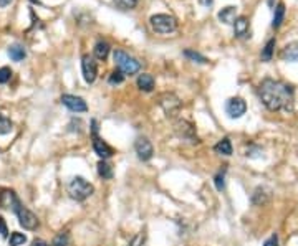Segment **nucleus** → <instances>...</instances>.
<instances>
[{
	"label": "nucleus",
	"mask_w": 298,
	"mask_h": 246,
	"mask_svg": "<svg viewBox=\"0 0 298 246\" xmlns=\"http://www.w3.org/2000/svg\"><path fill=\"white\" fill-rule=\"evenodd\" d=\"M259 96L268 111L293 109V88L279 79H264L259 86Z\"/></svg>",
	"instance_id": "1"
},
{
	"label": "nucleus",
	"mask_w": 298,
	"mask_h": 246,
	"mask_svg": "<svg viewBox=\"0 0 298 246\" xmlns=\"http://www.w3.org/2000/svg\"><path fill=\"white\" fill-rule=\"evenodd\" d=\"M113 58H115V63L118 66V71H121L124 76H132L136 73H139L141 70V63L136 58H132L131 55H128L126 51L123 50H115L113 53Z\"/></svg>",
	"instance_id": "2"
},
{
	"label": "nucleus",
	"mask_w": 298,
	"mask_h": 246,
	"mask_svg": "<svg viewBox=\"0 0 298 246\" xmlns=\"http://www.w3.org/2000/svg\"><path fill=\"white\" fill-rule=\"evenodd\" d=\"M95 192V187L88 180H84L83 177H75L68 185V193L70 197L76 201H84L88 197H91Z\"/></svg>",
	"instance_id": "3"
},
{
	"label": "nucleus",
	"mask_w": 298,
	"mask_h": 246,
	"mask_svg": "<svg viewBox=\"0 0 298 246\" xmlns=\"http://www.w3.org/2000/svg\"><path fill=\"white\" fill-rule=\"evenodd\" d=\"M149 25H151V28L156 33L166 35V33H172L177 28V20L172 15H167V14H156L149 18Z\"/></svg>",
	"instance_id": "4"
},
{
	"label": "nucleus",
	"mask_w": 298,
	"mask_h": 246,
	"mask_svg": "<svg viewBox=\"0 0 298 246\" xmlns=\"http://www.w3.org/2000/svg\"><path fill=\"white\" fill-rule=\"evenodd\" d=\"M15 215H17V218H18V223L22 225L23 228L25 230H37L38 228V225H40V221L37 218V215H35L33 212H30L27 207H23L22 203L18 205L17 208H15Z\"/></svg>",
	"instance_id": "5"
},
{
	"label": "nucleus",
	"mask_w": 298,
	"mask_h": 246,
	"mask_svg": "<svg viewBox=\"0 0 298 246\" xmlns=\"http://www.w3.org/2000/svg\"><path fill=\"white\" fill-rule=\"evenodd\" d=\"M159 106L164 109L167 118H174L181 111V101L172 92H164V94L159 96Z\"/></svg>",
	"instance_id": "6"
},
{
	"label": "nucleus",
	"mask_w": 298,
	"mask_h": 246,
	"mask_svg": "<svg viewBox=\"0 0 298 246\" xmlns=\"http://www.w3.org/2000/svg\"><path fill=\"white\" fill-rule=\"evenodd\" d=\"M174 132L177 134L179 139L189 140V142H197V136H196V127L192 126L189 121L186 119H179L174 124Z\"/></svg>",
	"instance_id": "7"
},
{
	"label": "nucleus",
	"mask_w": 298,
	"mask_h": 246,
	"mask_svg": "<svg viewBox=\"0 0 298 246\" xmlns=\"http://www.w3.org/2000/svg\"><path fill=\"white\" fill-rule=\"evenodd\" d=\"M245 111H247V103H245L242 98H239V96L227 99V103H225V112H227L229 118H232V119L242 118L245 114Z\"/></svg>",
	"instance_id": "8"
},
{
	"label": "nucleus",
	"mask_w": 298,
	"mask_h": 246,
	"mask_svg": "<svg viewBox=\"0 0 298 246\" xmlns=\"http://www.w3.org/2000/svg\"><path fill=\"white\" fill-rule=\"evenodd\" d=\"M20 203H22V201L18 200L15 190H12V188H0V208L15 212V208H17Z\"/></svg>",
	"instance_id": "9"
},
{
	"label": "nucleus",
	"mask_w": 298,
	"mask_h": 246,
	"mask_svg": "<svg viewBox=\"0 0 298 246\" xmlns=\"http://www.w3.org/2000/svg\"><path fill=\"white\" fill-rule=\"evenodd\" d=\"M134 151H136V154H138V159L143 160V162L151 160L152 155H154V149H152V144L148 140V137H138V139H136Z\"/></svg>",
	"instance_id": "10"
},
{
	"label": "nucleus",
	"mask_w": 298,
	"mask_h": 246,
	"mask_svg": "<svg viewBox=\"0 0 298 246\" xmlns=\"http://www.w3.org/2000/svg\"><path fill=\"white\" fill-rule=\"evenodd\" d=\"M82 71H83V78L88 84L95 83L96 76H98V64L90 55H84L82 58Z\"/></svg>",
	"instance_id": "11"
},
{
	"label": "nucleus",
	"mask_w": 298,
	"mask_h": 246,
	"mask_svg": "<svg viewBox=\"0 0 298 246\" xmlns=\"http://www.w3.org/2000/svg\"><path fill=\"white\" fill-rule=\"evenodd\" d=\"M62 103L63 106H66L71 112H86L88 111V104L86 101L80 96L75 94H63L62 96Z\"/></svg>",
	"instance_id": "12"
},
{
	"label": "nucleus",
	"mask_w": 298,
	"mask_h": 246,
	"mask_svg": "<svg viewBox=\"0 0 298 246\" xmlns=\"http://www.w3.org/2000/svg\"><path fill=\"white\" fill-rule=\"evenodd\" d=\"M93 151L101 160L110 159V157H113V154H115L113 147L108 142H104V140L98 134H93Z\"/></svg>",
	"instance_id": "13"
},
{
	"label": "nucleus",
	"mask_w": 298,
	"mask_h": 246,
	"mask_svg": "<svg viewBox=\"0 0 298 246\" xmlns=\"http://www.w3.org/2000/svg\"><path fill=\"white\" fill-rule=\"evenodd\" d=\"M233 33H235V37L240 40H248L252 37L250 23H248V18L245 17V15H240V17L235 18V22H233Z\"/></svg>",
	"instance_id": "14"
},
{
	"label": "nucleus",
	"mask_w": 298,
	"mask_h": 246,
	"mask_svg": "<svg viewBox=\"0 0 298 246\" xmlns=\"http://www.w3.org/2000/svg\"><path fill=\"white\" fill-rule=\"evenodd\" d=\"M280 58L288 63L298 62V42H292V43H288V45H285V48L280 53Z\"/></svg>",
	"instance_id": "15"
},
{
	"label": "nucleus",
	"mask_w": 298,
	"mask_h": 246,
	"mask_svg": "<svg viewBox=\"0 0 298 246\" xmlns=\"http://www.w3.org/2000/svg\"><path fill=\"white\" fill-rule=\"evenodd\" d=\"M217 17H219L220 22L225 23V25H233V22H235V18H237V7H233V5L224 7V9L217 14Z\"/></svg>",
	"instance_id": "16"
},
{
	"label": "nucleus",
	"mask_w": 298,
	"mask_h": 246,
	"mask_svg": "<svg viewBox=\"0 0 298 246\" xmlns=\"http://www.w3.org/2000/svg\"><path fill=\"white\" fill-rule=\"evenodd\" d=\"M138 88L141 91H144V92H151L152 90H154V78H152V75H149V73H143V75H139L138 76Z\"/></svg>",
	"instance_id": "17"
},
{
	"label": "nucleus",
	"mask_w": 298,
	"mask_h": 246,
	"mask_svg": "<svg viewBox=\"0 0 298 246\" xmlns=\"http://www.w3.org/2000/svg\"><path fill=\"white\" fill-rule=\"evenodd\" d=\"M214 151L217 152V154L220 155H232V142L229 137H224L222 140H219V142L215 144Z\"/></svg>",
	"instance_id": "18"
},
{
	"label": "nucleus",
	"mask_w": 298,
	"mask_h": 246,
	"mask_svg": "<svg viewBox=\"0 0 298 246\" xmlns=\"http://www.w3.org/2000/svg\"><path fill=\"white\" fill-rule=\"evenodd\" d=\"M275 45H277V40L275 38H270L267 42V45L264 46V50H262V55H260V60L262 62H270L273 58V51H275Z\"/></svg>",
	"instance_id": "19"
},
{
	"label": "nucleus",
	"mask_w": 298,
	"mask_h": 246,
	"mask_svg": "<svg viewBox=\"0 0 298 246\" xmlns=\"http://www.w3.org/2000/svg\"><path fill=\"white\" fill-rule=\"evenodd\" d=\"M9 56H10V60H14V62H22V60L27 56V51L22 45L15 43V45L9 46Z\"/></svg>",
	"instance_id": "20"
},
{
	"label": "nucleus",
	"mask_w": 298,
	"mask_h": 246,
	"mask_svg": "<svg viewBox=\"0 0 298 246\" xmlns=\"http://www.w3.org/2000/svg\"><path fill=\"white\" fill-rule=\"evenodd\" d=\"M283 17H285V3L283 2H279L275 7V12H273V22H272V27L273 28H279L283 22Z\"/></svg>",
	"instance_id": "21"
},
{
	"label": "nucleus",
	"mask_w": 298,
	"mask_h": 246,
	"mask_svg": "<svg viewBox=\"0 0 298 246\" xmlns=\"http://www.w3.org/2000/svg\"><path fill=\"white\" fill-rule=\"evenodd\" d=\"M110 50H111V46H110V43H106V42H98L95 45V56L98 60H106L108 58V55H110Z\"/></svg>",
	"instance_id": "22"
},
{
	"label": "nucleus",
	"mask_w": 298,
	"mask_h": 246,
	"mask_svg": "<svg viewBox=\"0 0 298 246\" xmlns=\"http://www.w3.org/2000/svg\"><path fill=\"white\" fill-rule=\"evenodd\" d=\"M98 175L104 180L111 179L113 177V165L110 162H106V160H99L98 162Z\"/></svg>",
	"instance_id": "23"
},
{
	"label": "nucleus",
	"mask_w": 298,
	"mask_h": 246,
	"mask_svg": "<svg viewBox=\"0 0 298 246\" xmlns=\"http://www.w3.org/2000/svg\"><path fill=\"white\" fill-rule=\"evenodd\" d=\"M139 0H113V3L116 5V9L119 10H132L136 9Z\"/></svg>",
	"instance_id": "24"
},
{
	"label": "nucleus",
	"mask_w": 298,
	"mask_h": 246,
	"mask_svg": "<svg viewBox=\"0 0 298 246\" xmlns=\"http://www.w3.org/2000/svg\"><path fill=\"white\" fill-rule=\"evenodd\" d=\"M27 243V236L23 233L14 231L9 238V246H22Z\"/></svg>",
	"instance_id": "25"
},
{
	"label": "nucleus",
	"mask_w": 298,
	"mask_h": 246,
	"mask_svg": "<svg viewBox=\"0 0 298 246\" xmlns=\"http://www.w3.org/2000/svg\"><path fill=\"white\" fill-rule=\"evenodd\" d=\"M51 246H70V235H68V231L58 233V235L55 236Z\"/></svg>",
	"instance_id": "26"
},
{
	"label": "nucleus",
	"mask_w": 298,
	"mask_h": 246,
	"mask_svg": "<svg viewBox=\"0 0 298 246\" xmlns=\"http://www.w3.org/2000/svg\"><path fill=\"white\" fill-rule=\"evenodd\" d=\"M12 127H14V124H12V121L7 118V116L0 114V136L3 134H9L12 131Z\"/></svg>",
	"instance_id": "27"
},
{
	"label": "nucleus",
	"mask_w": 298,
	"mask_h": 246,
	"mask_svg": "<svg viewBox=\"0 0 298 246\" xmlns=\"http://www.w3.org/2000/svg\"><path fill=\"white\" fill-rule=\"evenodd\" d=\"M184 56H187L189 60H192V62L196 63H209V60L205 58V56H202L200 53H197V51H192V50H186L184 51Z\"/></svg>",
	"instance_id": "28"
},
{
	"label": "nucleus",
	"mask_w": 298,
	"mask_h": 246,
	"mask_svg": "<svg viewBox=\"0 0 298 246\" xmlns=\"http://www.w3.org/2000/svg\"><path fill=\"white\" fill-rule=\"evenodd\" d=\"M10 78H12V70H10V68H7V66L0 68V84L9 83Z\"/></svg>",
	"instance_id": "29"
},
{
	"label": "nucleus",
	"mask_w": 298,
	"mask_h": 246,
	"mask_svg": "<svg viewBox=\"0 0 298 246\" xmlns=\"http://www.w3.org/2000/svg\"><path fill=\"white\" fill-rule=\"evenodd\" d=\"M214 184H215L217 190H220V192L224 190V188H225V172H219V173H217L215 179H214Z\"/></svg>",
	"instance_id": "30"
},
{
	"label": "nucleus",
	"mask_w": 298,
	"mask_h": 246,
	"mask_svg": "<svg viewBox=\"0 0 298 246\" xmlns=\"http://www.w3.org/2000/svg\"><path fill=\"white\" fill-rule=\"evenodd\" d=\"M108 81H110V84H121L124 81V75L121 73V71H113Z\"/></svg>",
	"instance_id": "31"
},
{
	"label": "nucleus",
	"mask_w": 298,
	"mask_h": 246,
	"mask_svg": "<svg viewBox=\"0 0 298 246\" xmlns=\"http://www.w3.org/2000/svg\"><path fill=\"white\" fill-rule=\"evenodd\" d=\"M144 241H146V235H144V233L141 231V233H138V235H136L134 238H132L128 246H143Z\"/></svg>",
	"instance_id": "32"
},
{
	"label": "nucleus",
	"mask_w": 298,
	"mask_h": 246,
	"mask_svg": "<svg viewBox=\"0 0 298 246\" xmlns=\"http://www.w3.org/2000/svg\"><path fill=\"white\" fill-rule=\"evenodd\" d=\"M0 236L2 238H7L9 236V228H7V223H5V220L0 216Z\"/></svg>",
	"instance_id": "33"
},
{
	"label": "nucleus",
	"mask_w": 298,
	"mask_h": 246,
	"mask_svg": "<svg viewBox=\"0 0 298 246\" xmlns=\"http://www.w3.org/2000/svg\"><path fill=\"white\" fill-rule=\"evenodd\" d=\"M264 246H279V236L277 235H272L268 240H265Z\"/></svg>",
	"instance_id": "34"
},
{
	"label": "nucleus",
	"mask_w": 298,
	"mask_h": 246,
	"mask_svg": "<svg viewBox=\"0 0 298 246\" xmlns=\"http://www.w3.org/2000/svg\"><path fill=\"white\" fill-rule=\"evenodd\" d=\"M32 246H47V243H45V241H42V240H35Z\"/></svg>",
	"instance_id": "35"
},
{
	"label": "nucleus",
	"mask_w": 298,
	"mask_h": 246,
	"mask_svg": "<svg viewBox=\"0 0 298 246\" xmlns=\"http://www.w3.org/2000/svg\"><path fill=\"white\" fill-rule=\"evenodd\" d=\"M10 2H12V0H0V7H7Z\"/></svg>",
	"instance_id": "36"
},
{
	"label": "nucleus",
	"mask_w": 298,
	"mask_h": 246,
	"mask_svg": "<svg viewBox=\"0 0 298 246\" xmlns=\"http://www.w3.org/2000/svg\"><path fill=\"white\" fill-rule=\"evenodd\" d=\"M200 3H204V5H211L212 0H200Z\"/></svg>",
	"instance_id": "37"
},
{
	"label": "nucleus",
	"mask_w": 298,
	"mask_h": 246,
	"mask_svg": "<svg viewBox=\"0 0 298 246\" xmlns=\"http://www.w3.org/2000/svg\"><path fill=\"white\" fill-rule=\"evenodd\" d=\"M30 2H32V3H38L40 0H30Z\"/></svg>",
	"instance_id": "38"
}]
</instances>
